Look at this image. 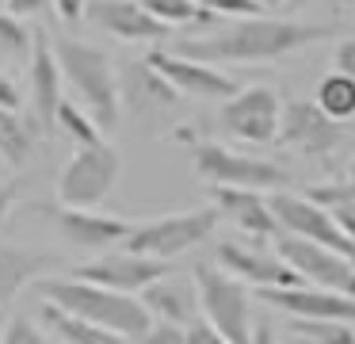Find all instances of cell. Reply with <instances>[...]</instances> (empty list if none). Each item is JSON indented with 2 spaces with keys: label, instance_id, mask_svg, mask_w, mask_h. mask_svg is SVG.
I'll return each instance as SVG.
<instances>
[{
  "label": "cell",
  "instance_id": "obj_1",
  "mask_svg": "<svg viewBox=\"0 0 355 344\" xmlns=\"http://www.w3.org/2000/svg\"><path fill=\"white\" fill-rule=\"evenodd\" d=\"M332 23H302V19H271V15H245L230 27L202 38H180L176 54L207 65H252V61H279L309 42L332 38Z\"/></svg>",
  "mask_w": 355,
  "mask_h": 344
},
{
  "label": "cell",
  "instance_id": "obj_2",
  "mask_svg": "<svg viewBox=\"0 0 355 344\" xmlns=\"http://www.w3.org/2000/svg\"><path fill=\"white\" fill-rule=\"evenodd\" d=\"M35 290L42 295V302L58 306V310L73 313L80 321H92V325L115 329V333L130 336V341H141L146 329L153 325L149 310L141 306L138 295H126V290H111L100 287V283L88 279H58V275H39L35 279Z\"/></svg>",
  "mask_w": 355,
  "mask_h": 344
},
{
  "label": "cell",
  "instance_id": "obj_3",
  "mask_svg": "<svg viewBox=\"0 0 355 344\" xmlns=\"http://www.w3.org/2000/svg\"><path fill=\"white\" fill-rule=\"evenodd\" d=\"M58 69H62V81L77 92L80 107L92 115V122L100 130H115L119 115H123V88H119V73L111 65V58L100 46L85 42V38H54Z\"/></svg>",
  "mask_w": 355,
  "mask_h": 344
},
{
  "label": "cell",
  "instance_id": "obj_4",
  "mask_svg": "<svg viewBox=\"0 0 355 344\" xmlns=\"http://www.w3.org/2000/svg\"><path fill=\"white\" fill-rule=\"evenodd\" d=\"M176 142H184L191 149L195 172L207 183H222V188H252V191H279L286 188L283 165L263 157H248V153L225 149L222 142H199L187 134V126L176 130Z\"/></svg>",
  "mask_w": 355,
  "mask_h": 344
},
{
  "label": "cell",
  "instance_id": "obj_5",
  "mask_svg": "<svg viewBox=\"0 0 355 344\" xmlns=\"http://www.w3.org/2000/svg\"><path fill=\"white\" fill-rule=\"evenodd\" d=\"M195 287H199V313L214 333H222L230 344H245L252 333V295L241 279L225 275L218 264L195 268Z\"/></svg>",
  "mask_w": 355,
  "mask_h": 344
},
{
  "label": "cell",
  "instance_id": "obj_6",
  "mask_svg": "<svg viewBox=\"0 0 355 344\" xmlns=\"http://www.w3.org/2000/svg\"><path fill=\"white\" fill-rule=\"evenodd\" d=\"M214 229H218L214 206H195V211H176V214H161V218L138 222L130 229V237L123 241V249L153 256V260H172L180 252L202 245Z\"/></svg>",
  "mask_w": 355,
  "mask_h": 344
},
{
  "label": "cell",
  "instance_id": "obj_7",
  "mask_svg": "<svg viewBox=\"0 0 355 344\" xmlns=\"http://www.w3.org/2000/svg\"><path fill=\"white\" fill-rule=\"evenodd\" d=\"M123 157L115 145L92 142V145H73L62 176H58V203L62 206H100L111 195Z\"/></svg>",
  "mask_w": 355,
  "mask_h": 344
},
{
  "label": "cell",
  "instance_id": "obj_8",
  "mask_svg": "<svg viewBox=\"0 0 355 344\" xmlns=\"http://www.w3.org/2000/svg\"><path fill=\"white\" fill-rule=\"evenodd\" d=\"M283 96L271 84H245L222 99L218 126L241 145H275Z\"/></svg>",
  "mask_w": 355,
  "mask_h": 344
},
{
  "label": "cell",
  "instance_id": "obj_9",
  "mask_svg": "<svg viewBox=\"0 0 355 344\" xmlns=\"http://www.w3.org/2000/svg\"><path fill=\"white\" fill-rule=\"evenodd\" d=\"M275 142H283L286 149L302 153L309 161H329L344 149V126L336 119L321 111L313 99H286L279 111V134Z\"/></svg>",
  "mask_w": 355,
  "mask_h": 344
},
{
  "label": "cell",
  "instance_id": "obj_10",
  "mask_svg": "<svg viewBox=\"0 0 355 344\" xmlns=\"http://www.w3.org/2000/svg\"><path fill=\"white\" fill-rule=\"evenodd\" d=\"M268 206H271V214H275V222H279V234L306 237V241L324 245V249L355 260V245H352V237L344 234V226H340L321 203H313L309 195H294V191L279 188V191L268 195Z\"/></svg>",
  "mask_w": 355,
  "mask_h": 344
},
{
  "label": "cell",
  "instance_id": "obj_11",
  "mask_svg": "<svg viewBox=\"0 0 355 344\" xmlns=\"http://www.w3.org/2000/svg\"><path fill=\"white\" fill-rule=\"evenodd\" d=\"M271 241H275L271 249L279 252V260L286 268H294L306 283L355 298V260L340 256V252L324 249V245L306 241V237H294V234H275Z\"/></svg>",
  "mask_w": 355,
  "mask_h": 344
},
{
  "label": "cell",
  "instance_id": "obj_12",
  "mask_svg": "<svg viewBox=\"0 0 355 344\" xmlns=\"http://www.w3.org/2000/svg\"><path fill=\"white\" fill-rule=\"evenodd\" d=\"M146 65L153 69L157 76L176 88V96H187V99H225L237 81L225 76L218 65H207V61H195V58H184L176 50H153L146 58Z\"/></svg>",
  "mask_w": 355,
  "mask_h": 344
},
{
  "label": "cell",
  "instance_id": "obj_13",
  "mask_svg": "<svg viewBox=\"0 0 355 344\" xmlns=\"http://www.w3.org/2000/svg\"><path fill=\"white\" fill-rule=\"evenodd\" d=\"M218 268L233 279H241L248 287H294V283H306L294 268H286L279 260L275 249H263V245H241V241H218L214 249Z\"/></svg>",
  "mask_w": 355,
  "mask_h": 344
},
{
  "label": "cell",
  "instance_id": "obj_14",
  "mask_svg": "<svg viewBox=\"0 0 355 344\" xmlns=\"http://www.w3.org/2000/svg\"><path fill=\"white\" fill-rule=\"evenodd\" d=\"M85 19L119 42H164V38H172V31L157 15H149L141 0H88Z\"/></svg>",
  "mask_w": 355,
  "mask_h": 344
},
{
  "label": "cell",
  "instance_id": "obj_15",
  "mask_svg": "<svg viewBox=\"0 0 355 344\" xmlns=\"http://www.w3.org/2000/svg\"><path fill=\"white\" fill-rule=\"evenodd\" d=\"M77 279H88V283H100V287H111V290H126V295H138L146 283L168 275V264L164 260H153V256H141V252H130V249H119V252H103V256L80 264Z\"/></svg>",
  "mask_w": 355,
  "mask_h": 344
},
{
  "label": "cell",
  "instance_id": "obj_16",
  "mask_svg": "<svg viewBox=\"0 0 355 344\" xmlns=\"http://www.w3.org/2000/svg\"><path fill=\"white\" fill-rule=\"evenodd\" d=\"M46 214L54 218V226L62 229V237H69L77 249H111L123 245L130 237L134 222L119 218V214H103L100 206H46Z\"/></svg>",
  "mask_w": 355,
  "mask_h": 344
},
{
  "label": "cell",
  "instance_id": "obj_17",
  "mask_svg": "<svg viewBox=\"0 0 355 344\" xmlns=\"http://www.w3.org/2000/svg\"><path fill=\"white\" fill-rule=\"evenodd\" d=\"M256 298L268 306L291 313V318H340L355 321V298L340 295L329 287H313V283H294V287H256Z\"/></svg>",
  "mask_w": 355,
  "mask_h": 344
},
{
  "label": "cell",
  "instance_id": "obj_18",
  "mask_svg": "<svg viewBox=\"0 0 355 344\" xmlns=\"http://www.w3.org/2000/svg\"><path fill=\"white\" fill-rule=\"evenodd\" d=\"M210 206L218 211V218L233 222L245 237L252 241H271L279 234V222L268 206V195L252 188H222L210 183Z\"/></svg>",
  "mask_w": 355,
  "mask_h": 344
},
{
  "label": "cell",
  "instance_id": "obj_19",
  "mask_svg": "<svg viewBox=\"0 0 355 344\" xmlns=\"http://www.w3.org/2000/svg\"><path fill=\"white\" fill-rule=\"evenodd\" d=\"M27 69H31L35 126H39V134H50L54 130V111L65 99V81H62V69H58V58H54V46H50L46 31H35V46H31V58H27Z\"/></svg>",
  "mask_w": 355,
  "mask_h": 344
},
{
  "label": "cell",
  "instance_id": "obj_20",
  "mask_svg": "<svg viewBox=\"0 0 355 344\" xmlns=\"http://www.w3.org/2000/svg\"><path fill=\"white\" fill-rule=\"evenodd\" d=\"M138 295H141V306L149 310V318H157V321L187 329L202 318L199 287H195V279H184V275H161V279L146 283Z\"/></svg>",
  "mask_w": 355,
  "mask_h": 344
},
{
  "label": "cell",
  "instance_id": "obj_21",
  "mask_svg": "<svg viewBox=\"0 0 355 344\" xmlns=\"http://www.w3.org/2000/svg\"><path fill=\"white\" fill-rule=\"evenodd\" d=\"M62 264V256L50 249H27V245H12L0 241V310L39 275L54 272Z\"/></svg>",
  "mask_w": 355,
  "mask_h": 344
},
{
  "label": "cell",
  "instance_id": "obj_22",
  "mask_svg": "<svg viewBox=\"0 0 355 344\" xmlns=\"http://www.w3.org/2000/svg\"><path fill=\"white\" fill-rule=\"evenodd\" d=\"M35 145H39V126L35 119L27 122L19 111L0 107V161H8L12 168H24L31 161Z\"/></svg>",
  "mask_w": 355,
  "mask_h": 344
},
{
  "label": "cell",
  "instance_id": "obj_23",
  "mask_svg": "<svg viewBox=\"0 0 355 344\" xmlns=\"http://www.w3.org/2000/svg\"><path fill=\"white\" fill-rule=\"evenodd\" d=\"M42 318L46 325L62 336L65 344H141V341H130V336L115 333V329H103V325H92V321H80L73 313L58 310V306H42Z\"/></svg>",
  "mask_w": 355,
  "mask_h": 344
},
{
  "label": "cell",
  "instance_id": "obj_24",
  "mask_svg": "<svg viewBox=\"0 0 355 344\" xmlns=\"http://www.w3.org/2000/svg\"><path fill=\"white\" fill-rule=\"evenodd\" d=\"M149 8V15L164 23L168 31H210L218 23V15H210L207 8H199L195 0H141Z\"/></svg>",
  "mask_w": 355,
  "mask_h": 344
},
{
  "label": "cell",
  "instance_id": "obj_25",
  "mask_svg": "<svg viewBox=\"0 0 355 344\" xmlns=\"http://www.w3.org/2000/svg\"><path fill=\"white\" fill-rule=\"evenodd\" d=\"M309 199L313 203H321L324 211L332 214V218L344 226V234L352 237L355 245V183L352 180H340V183H313V188H306Z\"/></svg>",
  "mask_w": 355,
  "mask_h": 344
},
{
  "label": "cell",
  "instance_id": "obj_26",
  "mask_svg": "<svg viewBox=\"0 0 355 344\" xmlns=\"http://www.w3.org/2000/svg\"><path fill=\"white\" fill-rule=\"evenodd\" d=\"M313 104L321 107L329 119H336V122H344V119H355V81L347 73H329L321 84H317V96H313Z\"/></svg>",
  "mask_w": 355,
  "mask_h": 344
},
{
  "label": "cell",
  "instance_id": "obj_27",
  "mask_svg": "<svg viewBox=\"0 0 355 344\" xmlns=\"http://www.w3.org/2000/svg\"><path fill=\"white\" fill-rule=\"evenodd\" d=\"M54 130H62L73 145H92V142H103V130L92 122V115L85 111L80 104H69L62 99L54 111Z\"/></svg>",
  "mask_w": 355,
  "mask_h": 344
},
{
  "label": "cell",
  "instance_id": "obj_28",
  "mask_svg": "<svg viewBox=\"0 0 355 344\" xmlns=\"http://www.w3.org/2000/svg\"><path fill=\"white\" fill-rule=\"evenodd\" d=\"M294 333L313 344H355V321L340 318H291Z\"/></svg>",
  "mask_w": 355,
  "mask_h": 344
},
{
  "label": "cell",
  "instance_id": "obj_29",
  "mask_svg": "<svg viewBox=\"0 0 355 344\" xmlns=\"http://www.w3.org/2000/svg\"><path fill=\"white\" fill-rule=\"evenodd\" d=\"M31 46H35V31L19 15L0 12V58H8L19 65V61L31 58Z\"/></svg>",
  "mask_w": 355,
  "mask_h": 344
},
{
  "label": "cell",
  "instance_id": "obj_30",
  "mask_svg": "<svg viewBox=\"0 0 355 344\" xmlns=\"http://www.w3.org/2000/svg\"><path fill=\"white\" fill-rule=\"evenodd\" d=\"M199 8H207L218 19H245V15H263L268 8L260 0H195Z\"/></svg>",
  "mask_w": 355,
  "mask_h": 344
},
{
  "label": "cell",
  "instance_id": "obj_31",
  "mask_svg": "<svg viewBox=\"0 0 355 344\" xmlns=\"http://www.w3.org/2000/svg\"><path fill=\"white\" fill-rule=\"evenodd\" d=\"M0 344H46V336L27 318H12L8 329H0Z\"/></svg>",
  "mask_w": 355,
  "mask_h": 344
},
{
  "label": "cell",
  "instance_id": "obj_32",
  "mask_svg": "<svg viewBox=\"0 0 355 344\" xmlns=\"http://www.w3.org/2000/svg\"><path fill=\"white\" fill-rule=\"evenodd\" d=\"M141 344H191V341H187V329L168 325V321H153L141 336Z\"/></svg>",
  "mask_w": 355,
  "mask_h": 344
},
{
  "label": "cell",
  "instance_id": "obj_33",
  "mask_svg": "<svg viewBox=\"0 0 355 344\" xmlns=\"http://www.w3.org/2000/svg\"><path fill=\"white\" fill-rule=\"evenodd\" d=\"M0 4H4V12L19 15V19H39L54 8V0H0Z\"/></svg>",
  "mask_w": 355,
  "mask_h": 344
},
{
  "label": "cell",
  "instance_id": "obj_34",
  "mask_svg": "<svg viewBox=\"0 0 355 344\" xmlns=\"http://www.w3.org/2000/svg\"><path fill=\"white\" fill-rule=\"evenodd\" d=\"M332 61H336V69H340V73H347V76L355 81V35L340 38V42H336V50H332Z\"/></svg>",
  "mask_w": 355,
  "mask_h": 344
},
{
  "label": "cell",
  "instance_id": "obj_35",
  "mask_svg": "<svg viewBox=\"0 0 355 344\" xmlns=\"http://www.w3.org/2000/svg\"><path fill=\"white\" fill-rule=\"evenodd\" d=\"M19 104H24V92H19V84L12 81L4 69H0V107H12V111H19Z\"/></svg>",
  "mask_w": 355,
  "mask_h": 344
},
{
  "label": "cell",
  "instance_id": "obj_36",
  "mask_svg": "<svg viewBox=\"0 0 355 344\" xmlns=\"http://www.w3.org/2000/svg\"><path fill=\"white\" fill-rule=\"evenodd\" d=\"M187 341H191V344H230L222 333H214V329H210L202 318L195 321V325H187Z\"/></svg>",
  "mask_w": 355,
  "mask_h": 344
},
{
  "label": "cell",
  "instance_id": "obj_37",
  "mask_svg": "<svg viewBox=\"0 0 355 344\" xmlns=\"http://www.w3.org/2000/svg\"><path fill=\"white\" fill-rule=\"evenodd\" d=\"M85 4L88 0H54V12L62 15L65 23H77V19H85Z\"/></svg>",
  "mask_w": 355,
  "mask_h": 344
},
{
  "label": "cell",
  "instance_id": "obj_38",
  "mask_svg": "<svg viewBox=\"0 0 355 344\" xmlns=\"http://www.w3.org/2000/svg\"><path fill=\"white\" fill-rule=\"evenodd\" d=\"M16 199H19V183H16V180H12V183H0V222L12 214Z\"/></svg>",
  "mask_w": 355,
  "mask_h": 344
},
{
  "label": "cell",
  "instance_id": "obj_39",
  "mask_svg": "<svg viewBox=\"0 0 355 344\" xmlns=\"http://www.w3.org/2000/svg\"><path fill=\"white\" fill-rule=\"evenodd\" d=\"M245 344H279V341H275V329H271L268 321H260V325H252V333H248Z\"/></svg>",
  "mask_w": 355,
  "mask_h": 344
},
{
  "label": "cell",
  "instance_id": "obj_40",
  "mask_svg": "<svg viewBox=\"0 0 355 344\" xmlns=\"http://www.w3.org/2000/svg\"><path fill=\"white\" fill-rule=\"evenodd\" d=\"M283 4H286V8H306L309 0H283Z\"/></svg>",
  "mask_w": 355,
  "mask_h": 344
},
{
  "label": "cell",
  "instance_id": "obj_41",
  "mask_svg": "<svg viewBox=\"0 0 355 344\" xmlns=\"http://www.w3.org/2000/svg\"><path fill=\"white\" fill-rule=\"evenodd\" d=\"M260 4H263V8H279L283 0H260Z\"/></svg>",
  "mask_w": 355,
  "mask_h": 344
},
{
  "label": "cell",
  "instance_id": "obj_42",
  "mask_svg": "<svg viewBox=\"0 0 355 344\" xmlns=\"http://www.w3.org/2000/svg\"><path fill=\"white\" fill-rule=\"evenodd\" d=\"M294 344H313V341H302V336H298V341H294Z\"/></svg>",
  "mask_w": 355,
  "mask_h": 344
},
{
  "label": "cell",
  "instance_id": "obj_43",
  "mask_svg": "<svg viewBox=\"0 0 355 344\" xmlns=\"http://www.w3.org/2000/svg\"><path fill=\"white\" fill-rule=\"evenodd\" d=\"M336 4H355V0H336Z\"/></svg>",
  "mask_w": 355,
  "mask_h": 344
},
{
  "label": "cell",
  "instance_id": "obj_44",
  "mask_svg": "<svg viewBox=\"0 0 355 344\" xmlns=\"http://www.w3.org/2000/svg\"><path fill=\"white\" fill-rule=\"evenodd\" d=\"M347 180H352V183H355V168H352V176H347Z\"/></svg>",
  "mask_w": 355,
  "mask_h": 344
}]
</instances>
